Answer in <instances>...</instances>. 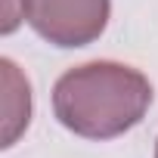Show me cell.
<instances>
[{"instance_id":"6da1fadb","label":"cell","mask_w":158,"mask_h":158,"mask_svg":"<svg viewBox=\"0 0 158 158\" xmlns=\"http://www.w3.org/2000/svg\"><path fill=\"white\" fill-rule=\"evenodd\" d=\"M152 106L146 74L121 62H87L65 71L53 87V112L62 127L87 139H112L143 121Z\"/></svg>"},{"instance_id":"7a4b0ae2","label":"cell","mask_w":158,"mask_h":158,"mask_svg":"<svg viewBox=\"0 0 158 158\" xmlns=\"http://www.w3.org/2000/svg\"><path fill=\"white\" fill-rule=\"evenodd\" d=\"M22 19L56 47H87L106 25L112 0H19Z\"/></svg>"},{"instance_id":"3957f363","label":"cell","mask_w":158,"mask_h":158,"mask_svg":"<svg viewBox=\"0 0 158 158\" xmlns=\"http://www.w3.org/2000/svg\"><path fill=\"white\" fill-rule=\"evenodd\" d=\"M3 146H13L19 139V133L28 127L31 118V90L28 81L19 74V68L3 59Z\"/></svg>"},{"instance_id":"277c9868","label":"cell","mask_w":158,"mask_h":158,"mask_svg":"<svg viewBox=\"0 0 158 158\" xmlns=\"http://www.w3.org/2000/svg\"><path fill=\"white\" fill-rule=\"evenodd\" d=\"M155 158H158V146H155Z\"/></svg>"}]
</instances>
